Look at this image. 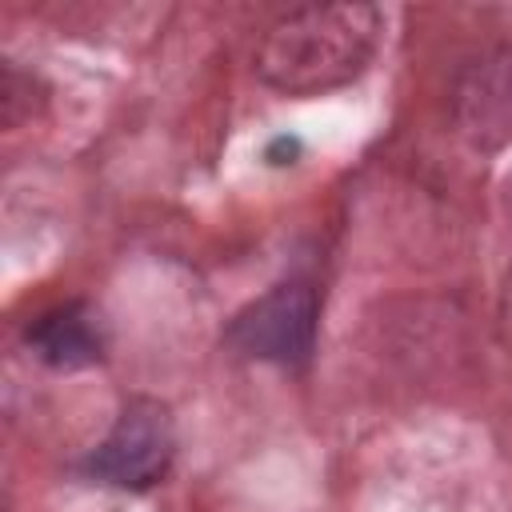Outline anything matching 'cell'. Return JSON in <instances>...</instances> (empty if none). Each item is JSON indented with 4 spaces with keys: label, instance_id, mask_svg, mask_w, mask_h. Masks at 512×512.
<instances>
[{
    "label": "cell",
    "instance_id": "obj_1",
    "mask_svg": "<svg viewBox=\"0 0 512 512\" xmlns=\"http://www.w3.org/2000/svg\"><path fill=\"white\" fill-rule=\"evenodd\" d=\"M384 16L372 4H304L268 24L256 44V76L284 96H320L352 84L376 44Z\"/></svg>",
    "mask_w": 512,
    "mask_h": 512
},
{
    "label": "cell",
    "instance_id": "obj_2",
    "mask_svg": "<svg viewBox=\"0 0 512 512\" xmlns=\"http://www.w3.org/2000/svg\"><path fill=\"white\" fill-rule=\"evenodd\" d=\"M176 460V420L168 404L152 396H132L112 420L108 436L88 452L84 472L100 484L144 492L168 476Z\"/></svg>",
    "mask_w": 512,
    "mask_h": 512
},
{
    "label": "cell",
    "instance_id": "obj_3",
    "mask_svg": "<svg viewBox=\"0 0 512 512\" xmlns=\"http://www.w3.org/2000/svg\"><path fill=\"white\" fill-rule=\"evenodd\" d=\"M320 328V292L312 280H280L252 304H244L228 324V344L252 360L296 368L312 356Z\"/></svg>",
    "mask_w": 512,
    "mask_h": 512
},
{
    "label": "cell",
    "instance_id": "obj_4",
    "mask_svg": "<svg viewBox=\"0 0 512 512\" xmlns=\"http://www.w3.org/2000/svg\"><path fill=\"white\" fill-rule=\"evenodd\" d=\"M456 136L476 152H496L512 140V44L468 56L448 88Z\"/></svg>",
    "mask_w": 512,
    "mask_h": 512
},
{
    "label": "cell",
    "instance_id": "obj_5",
    "mask_svg": "<svg viewBox=\"0 0 512 512\" xmlns=\"http://www.w3.org/2000/svg\"><path fill=\"white\" fill-rule=\"evenodd\" d=\"M24 340L52 368H88L104 356V344H108L100 316L80 300H68V304L40 312L24 328Z\"/></svg>",
    "mask_w": 512,
    "mask_h": 512
},
{
    "label": "cell",
    "instance_id": "obj_6",
    "mask_svg": "<svg viewBox=\"0 0 512 512\" xmlns=\"http://www.w3.org/2000/svg\"><path fill=\"white\" fill-rule=\"evenodd\" d=\"M44 104V88L32 72L16 68V64H4V76H0V112H4V128H20L24 120H32Z\"/></svg>",
    "mask_w": 512,
    "mask_h": 512
},
{
    "label": "cell",
    "instance_id": "obj_7",
    "mask_svg": "<svg viewBox=\"0 0 512 512\" xmlns=\"http://www.w3.org/2000/svg\"><path fill=\"white\" fill-rule=\"evenodd\" d=\"M496 324H500V340H504V348L512 352V272L504 276V288H500V308H496Z\"/></svg>",
    "mask_w": 512,
    "mask_h": 512
}]
</instances>
